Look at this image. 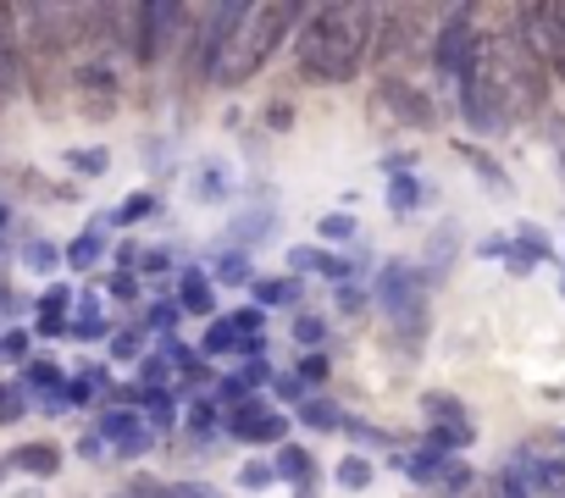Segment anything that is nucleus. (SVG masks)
<instances>
[{"instance_id": "1", "label": "nucleus", "mask_w": 565, "mask_h": 498, "mask_svg": "<svg viewBox=\"0 0 565 498\" xmlns=\"http://www.w3.org/2000/svg\"><path fill=\"white\" fill-rule=\"evenodd\" d=\"M372 7H350V0H328L311 7L300 23V73H311L317 84H350L372 51Z\"/></svg>"}, {"instance_id": "2", "label": "nucleus", "mask_w": 565, "mask_h": 498, "mask_svg": "<svg viewBox=\"0 0 565 498\" xmlns=\"http://www.w3.org/2000/svg\"><path fill=\"white\" fill-rule=\"evenodd\" d=\"M295 23H306V7H300V0H255V7L244 0V18H238V29L227 34V51H222L211 84H222V89L249 84V78L271 62L277 40H289Z\"/></svg>"}, {"instance_id": "3", "label": "nucleus", "mask_w": 565, "mask_h": 498, "mask_svg": "<svg viewBox=\"0 0 565 498\" xmlns=\"http://www.w3.org/2000/svg\"><path fill=\"white\" fill-rule=\"evenodd\" d=\"M377 305L388 311V322L416 344L427 333V278L411 267V261H388L383 278H377Z\"/></svg>"}, {"instance_id": "4", "label": "nucleus", "mask_w": 565, "mask_h": 498, "mask_svg": "<svg viewBox=\"0 0 565 498\" xmlns=\"http://www.w3.org/2000/svg\"><path fill=\"white\" fill-rule=\"evenodd\" d=\"M128 18H134V56L150 67V62H161L172 51V40H178L189 12L178 7V0H145V7H134Z\"/></svg>"}, {"instance_id": "5", "label": "nucleus", "mask_w": 565, "mask_h": 498, "mask_svg": "<svg viewBox=\"0 0 565 498\" xmlns=\"http://www.w3.org/2000/svg\"><path fill=\"white\" fill-rule=\"evenodd\" d=\"M488 51H482V34L471 29V7H455L449 12V23L438 29V45H433V62H438V73H449V78H466L477 62H482Z\"/></svg>"}, {"instance_id": "6", "label": "nucleus", "mask_w": 565, "mask_h": 498, "mask_svg": "<svg viewBox=\"0 0 565 498\" xmlns=\"http://www.w3.org/2000/svg\"><path fill=\"white\" fill-rule=\"evenodd\" d=\"M460 106H466V122L477 133H504V95H499V78H493L488 56L460 78Z\"/></svg>"}, {"instance_id": "7", "label": "nucleus", "mask_w": 565, "mask_h": 498, "mask_svg": "<svg viewBox=\"0 0 565 498\" xmlns=\"http://www.w3.org/2000/svg\"><path fill=\"white\" fill-rule=\"evenodd\" d=\"M521 45L565 73V7H521Z\"/></svg>"}, {"instance_id": "8", "label": "nucleus", "mask_w": 565, "mask_h": 498, "mask_svg": "<svg viewBox=\"0 0 565 498\" xmlns=\"http://www.w3.org/2000/svg\"><path fill=\"white\" fill-rule=\"evenodd\" d=\"M227 432H233L238 443H282V432H289V415H277V410H266L260 399H249V404L227 410Z\"/></svg>"}, {"instance_id": "9", "label": "nucleus", "mask_w": 565, "mask_h": 498, "mask_svg": "<svg viewBox=\"0 0 565 498\" xmlns=\"http://www.w3.org/2000/svg\"><path fill=\"white\" fill-rule=\"evenodd\" d=\"M372 111H394L405 128H433V117H438V111H433V100H427V95H416V89H411V84H399V78H388V84L372 95Z\"/></svg>"}, {"instance_id": "10", "label": "nucleus", "mask_w": 565, "mask_h": 498, "mask_svg": "<svg viewBox=\"0 0 565 498\" xmlns=\"http://www.w3.org/2000/svg\"><path fill=\"white\" fill-rule=\"evenodd\" d=\"M100 437H111L117 454H145V448H150V426H145L134 410H111V415L100 421Z\"/></svg>"}, {"instance_id": "11", "label": "nucleus", "mask_w": 565, "mask_h": 498, "mask_svg": "<svg viewBox=\"0 0 565 498\" xmlns=\"http://www.w3.org/2000/svg\"><path fill=\"white\" fill-rule=\"evenodd\" d=\"M78 100H84L89 111H111V106H117V78H111V67H84V73H78Z\"/></svg>"}, {"instance_id": "12", "label": "nucleus", "mask_w": 565, "mask_h": 498, "mask_svg": "<svg viewBox=\"0 0 565 498\" xmlns=\"http://www.w3.org/2000/svg\"><path fill=\"white\" fill-rule=\"evenodd\" d=\"M289 261H295L300 272H328V278H339V283L355 278V261H350V256H328V249H306V243H300V249H289Z\"/></svg>"}, {"instance_id": "13", "label": "nucleus", "mask_w": 565, "mask_h": 498, "mask_svg": "<svg viewBox=\"0 0 565 498\" xmlns=\"http://www.w3.org/2000/svg\"><path fill=\"white\" fill-rule=\"evenodd\" d=\"M18 89V23L12 7H0V95Z\"/></svg>"}, {"instance_id": "14", "label": "nucleus", "mask_w": 565, "mask_h": 498, "mask_svg": "<svg viewBox=\"0 0 565 498\" xmlns=\"http://www.w3.org/2000/svg\"><path fill=\"white\" fill-rule=\"evenodd\" d=\"M178 305H183L189 316H211V311H216V300H211V283H205V272H194V267H189V272L178 278Z\"/></svg>"}, {"instance_id": "15", "label": "nucleus", "mask_w": 565, "mask_h": 498, "mask_svg": "<svg viewBox=\"0 0 565 498\" xmlns=\"http://www.w3.org/2000/svg\"><path fill=\"white\" fill-rule=\"evenodd\" d=\"M477 476H471V465L466 459H438V470L427 476V492H444V498H460L466 487H471Z\"/></svg>"}, {"instance_id": "16", "label": "nucleus", "mask_w": 565, "mask_h": 498, "mask_svg": "<svg viewBox=\"0 0 565 498\" xmlns=\"http://www.w3.org/2000/svg\"><path fill=\"white\" fill-rule=\"evenodd\" d=\"M255 289V305L266 311V305H295L300 300V283L295 278H260V283H249Z\"/></svg>"}, {"instance_id": "17", "label": "nucleus", "mask_w": 565, "mask_h": 498, "mask_svg": "<svg viewBox=\"0 0 565 498\" xmlns=\"http://www.w3.org/2000/svg\"><path fill=\"white\" fill-rule=\"evenodd\" d=\"M388 205H394L399 216L422 205V188H416V177H411V172H388Z\"/></svg>"}, {"instance_id": "18", "label": "nucleus", "mask_w": 565, "mask_h": 498, "mask_svg": "<svg viewBox=\"0 0 565 498\" xmlns=\"http://www.w3.org/2000/svg\"><path fill=\"white\" fill-rule=\"evenodd\" d=\"M300 421L328 432V426H344V410H339L333 399H322V393H317V399H306V404H300Z\"/></svg>"}, {"instance_id": "19", "label": "nucleus", "mask_w": 565, "mask_h": 498, "mask_svg": "<svg viewBox=\"0 0 565 498\" xmlns=\"http://www.w3.org/2000/svg\"><path fill=\"white\" fill-rule=\"evenodd\" d=\"M216 283H222V289H244V283H255V278H249V256L227 249V256L216 261Z\"/></svg>"}, {"instance_id": "20", "label": "nucleus", "mask_w": 565, "mask_h": 498, "mask_svg": "<svg viewBox=\"0 0 565 498\" xmlns=\"http://www.w3.org/2000/svg\"><path fill=\"white\" fill-rule=\"evenodd\" d=\"M311 470H317V459H311L306 448H282V454H277V476H289V481H311Z\"/></svg>"}, {"instance_id": "21", "label": "nucleus", "mask_w": 565, "mask_h": 498, "mask_svg": "<svg viewBox=\"0 0 565 498\" xmlns=\"http://www.w3.org/2000/svg\"><path fill=\"white\" fill-rule=\"evenodd\" d=\"M427 415H433V426H471L466 410H460L449 393H427Z\"/></svg>"}, {"instance_id": "22", "label": "nucleus", "mask_w": 565, "mask_h": 498, "mask_svg": "<svg viewBox=\"0 0 565 498\" xmlns=\"http://www.w3.org/2000/svg\"><path fill=\"white\" fill-rule=\"evenodd\" d=\"M339 487H350V492L372 487V465H366L361 454H344V459H339Z\"/></svg>"}, {"instance_id": "23", "label": "nucleus", "mask_w": 565, "mask_h": 498, "mask_svg": "<svg viewBox=\"0 0 565 498\" xmlns=\"http://www.w3.org/2000/svg\"><path fill=\"white\" fill-rule=\"evenodd\" d=\"M95 261H100V232H84V238L67 243V267L84 272V267H95Z\"/></svg>"}, {"instance_id": "24", "label": "nucleus", "mask_w": 565, "mask_h": 498, "mask_svg": "<svg viewBox=\"0 0 565 498\" xmlns=\"http://www.w3.org/2000/svg\"><path fill=\"white\" fill-rule=\"evenodd\" d=\"M150 210H156V194H145V188H139V194H128V199L117 205V216H111V221H122V227H128V221H145Z\"/></svg>"}, {"instance_id": "25", "label": "nucleus", "mask_w": 565, "mask_h": 498, "mask_svg": "<svg viewBox=\"0 0 565 498\" xmlns=\"http://www.w3.org/2000/svg\"><path fill=\"white\" fill-rule=\"evenodd\" d=\"M322 338H328V322L322 316H295V344L300 349H317Z\"/></svg>"}, {"instance_id": "26", "label": "nucleus", "mask_w": 565, "mask_h": 498, "mask_svg": "<svg viewBox=\"0 0 565 498\" xmlns=\"http://www.w3.org/2000/svg\"><path fill=\"white\" fill-rule=\"evenodd\" d=\"M145 410H150V421H156V426H172V421H178V404H172L161 388H145Z\"/></svg>"}, {"instance_id": "27", "label": "nucleus", "mask_w": 565, "mask_h": 498, "mask_svg": "<svg viewBox=\"0 0 565 498\" xmlns=\"http://www.w3.org/2000/svg\"><path fill=\"white\" fill-rule=\"evenodd\" d=\"M238 481H244L249 492H266V487L277 481V465H260V459H249V465L238 470Z\"/></svg>"}, {"instance_id": "28", "label": "nucleus", "mask_w": 565, "mask_h": 498, "mask_svg": "<svg viewBox=\"0 0 565 498\" xmlns=\"http://www.w3.org/2000/svg\"><path fill=\"white\" fill-rule=\"evenodd\" d=\"M322 238H333V243L355 238V216H344V210H328V216H322Z\"/></svg>"}, {"instance_id": "29", "label": "nucleus", "mask_w": 565, "mask_h": 498, "mask_svg": "<svg viewBox=\"0 0 565 498\" xmlns=\"http://www.w3.org/2000/svg\"><path fill=\"white\" fill-rule=\"evenodd\" d=\"M67 305H73V294H67V289H51V294L40 300V322H67Z\"/></svg>"}, {"instance_id": "30", "label": "nucleus", "mask_w": 565, "mask_h": 498, "mask_svg": "<svg viewBox=\"0 0 565 498\" xmlns=\"http://www.w3.org/2000/svg\"><path fill=\"white\" fill-rule=\"evenodd\" d=\"M216 421H227V415H222V404H216V399H200V404H194V410H189V426H194V432H211V426H216Z\"/></svg>"}, {"instance_id": "31", "label": "nucleus", "mask_w": 565, "mask_h": 498, "mask_svg": "<svg viewBox=\"0 0 565 498\" xmlns=\"http://www.w3.org/2000/svg\"><path fill=\"white\" fill-rule=\"evenodd\" d=\"M18 465H23V470L51 476V470H56V448H18Z\"/></svg>"}, {"instance_id": "32", "label": "nucleus", "mask_w": 565, "mask_h": 498, "mask_svg": "<svg viewBox=\"0 0 565 498\" xmlns=\"http://www.w3.org/2000/svg\"><path fill=\"white\" fill-rule=\"evenodd\" d=\"M339 311H344V316H350V322H355V316H366V294H361V289H350V283H344V289H339Z\"/></svg>"}, {"instance_id": "33", "label": "nucleus", "mask_w": 565, "mask_h": 498, "mask_svg": "<svg viewBox=\"0 0 565 498\" xmlns=\"http://www.w3.org/2000/svg\"><path fill=\"white\" fill-rule=\"evenodd\" d=\"M84 305H89V300H84ZM73 333H78V338H100V333H106V322H100V311L89 305V311H84V316L73 322Z\"/></svg>"}, {"instance_id": "34", "label": "nucleus", "mask_w": 565, "mask_h": 498, "mask_svg": "<svg viewBox=\"0 0 565 498\" xmlns=\"http://www.w3.org/2000/svg\"><path fill=\"white\" fill-rule=\"evenodd\" d=\"M56 261H62V256H56L51 243H29V267H34V272H51Z\"/></svg>"}, {"instance_id": "35", "label": "nucleus", "mask_w": 565, "mask_h": 498, "mask_svg": "<svg viewBox=\"0 0 565 498\" xmlns=\"http://www.w3.org/2000/svg\"><path fill=\"white\" fill-rule=\"evenodd\" d=\"M471 166H477V172H482V177H488V183H493V188H499V194H504V188H510V177H504V172H499V161H488V155H471Z\"/></svg>"}, {"instance_id": "36", "label": "nucleus", "mask_w": 565, "mask_h": 498, "mask_svg": "<svg viewBox=\"0 0 565 498\" xmlns=\"http://www.w3.org/2000/svg\"><path fill=\"white\" fill-rule=\"evenodd\" d=\"M178 311H183V305H172V300H167V305H156V311H150L145 322H150L156 333H167V327H178Z\"/></svg>"}, {"instance_id": "37", "label": "nucleus", "mask_w": 565, "mask_h": 498, "mask_svg": "<svg viewBox=\"0 0 565 498\" xmlns=\"http://www.w3.org/2000/svg\"><path fill=\"white\" fill-rule=\"evenodd\" d=\"M23 415V399H18V388H0V426L7 421H18Z\"/></svg>"}, {"instance_id": "38", "label": "nucleus", "mask_w": 565, "mask_h": 498, "mask_svg": "<svg viewBox=\"0 0 565 498\" xmlns=\"http://www.w3.org/2000/svg\"><path fill=\"white\" fill-rule=\"evenodd\" d=\"M0 355H7V360H23V355H29V333H7V338H0Z\"/></svg>"}, {"instance_id": "39", "label": "nucleus", "mask_w": 565, "mask_h": 498, "mask_svg": "<svg viewBox=\"0 0 565 498\" xmlns=\"http://www.w3.org/2000/svg\"><path fill=\"white\" fill-rule=\"evenodd\" d=\"M73 166H78V172H89V177H95V172H100V166H106V150H78V155H73Z\"/></svg>"}, {"instance_id": "40", "label": "nucleus", "mask_w": 565, "mask_h": 498, "mask_svg": "<svg viewBox=\"0 0 565 498\" xmlns=\"http://www.w3.org/2000/svg\"><path fill=\"white\" fill-rule=\"evenodd\" d=\"M111 355H117V360H134V355H139V333H117V338H111Z\"/></svg>"}, {"instance_id": "41", "label": "nucleus", "mask_w": 565, "mask_h": 498, "mask_svg": "<svg viewBox=\"0 0 565 498\" xmlns=\"http://www.w3.org/2000/svg\"><path fill=\"white\" fill-rule=\"evenodd\" d=\"M322 377H328V360L322 355H306L300 360V382H322Z\"/></svg>"}, {"instance_id": "42", "label": "nucleus", "mask_w": 565, "mask_h": 498, "mask_svg": "<svg viewBox=\"0 0 565 498\" xmlns=\"http://www.w3.org/2000/svg\"><path fill=\"white\" fill-rule=\"evenodd\" d=\"M29 382L34 388H62V371L56 366H29Z\"/></svg>"}, {"instance_id": "43", "label": "nucleus", "mask_w": 565, "mask_h": 498, "mask_svg": "<svg viewBox=\"0 0 565 498\" xmlns=\"http://www.w3.org/2000/svg\"><path fill=\"white\" fill-rule=\"evenodd\" d=\"M504 498H532V487L521 481V465H510V470H504Z\"/></svg>"}, {"instance_id": "44", "label": "nucleus", "mask_w": 565, "mask_h": 498, "mask_svg": "<svg viewBox=\"0 0 565 498\" xmlns=\"http://www.w3.org/2000/svg\"><path fill=\"white\" fill-rule=\"evenodd\" d=\"M167 371H172V360H167V355H156V360H145V388H156V382H161Z\"/></svg>"}, {"instance_id": "45", "label": "nucleus", "mask_w": 565, "mask_h": 498, "mask_svg": "<svg viewBox=\"0 0 565 498\" xmlns=\"http://www.w3.org/2000/svg\"><path fill=\"white\" fill-rule=\"evenodd\" d=\"M233 322H238V333H244V338H255V333H260V311H233Z\"/></svg>"}, {"instance_id": "46", "label": "nucleus", "mask_w": 565, "mask_h": 498, "mask_svg": "<svg viewBox=\"0 0 565 498\" xmlns=\"http://www.w3.org/2000/svg\"><path fill=\"white\" fill-rule=\"evenodd\" d=\"M277 393H282V399H300V404H306V382H300V377H277Z\"/></svg>"}, {"instance_id": "47", "label": "nucleus", "mask_w": 565, "mask_h": 498, "mask_svg": "<svg viewBox=\"0 0 565 498\" xmlns=\"http://www.w3.org/2000/svg\"><path fill=\"white\" fill-rule=\"evenodd\" d=\"M111 294H117V300H134V294H139V283L122 272V278H111Z\"/></svg>"}, {"instance_id": "48", "label": "nucleus", "mask_w": 565, "mask_h": 498, "mask_svg": "<svg viewBox=\"0 0 565 498\" xmlns=\"http://www.w3.org/2000/svg\"><path fill=\"white\" fill-rule=\"evenodd\" d=\"M0 227H7V205H0Z\"/></svg>"}, {"instance_id": "49", "label": "nucleus", "mask_w": 565, "mask_h": 498, "mask_svg": "<svg viewBox=\"0 0 565 498\" xmlns=\"http://www.w3.org/2000/svg\"><path fill=\"white\" fill-rule=\"evenodd\" d=\"M559 289H565V283H559Z\"/></svg>"}, {"instance_id": "50", "label": "nucleus", "mask_w": 565, "mask_h": 498, "mask_svg": "<svg viewBox=\"0 0 565 498\" xmlns=\"http://www.w3.org/2000/svg\"><path fill=\"white\" fill-rule=\"evenodd\" d=\"M559 437H565V432H559Z\"/></svg>"}]
</instances>
